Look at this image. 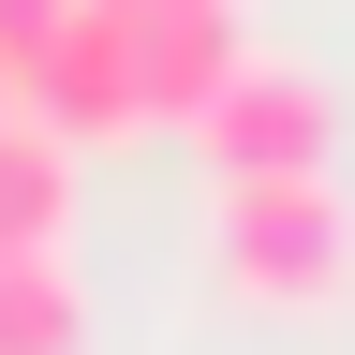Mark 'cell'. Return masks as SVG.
I'll return each instance as SVG.
<instances>
[{
    "label": "cell",
    "mask_w": 355,
    "mask_h": 355,
    "mask_svg": "<svg viewBox=\"0 0 355 355\" xmlns=\"http://www.w3.org/2000/svg\"><path fill=\"white\" fill-rule=\"evenodd\" d=\"M222 282L266 311H326L355 282V207L326 178H237L222 193Z\"/></svg>",
    "instance_id": "cell-1"
},
{
    "label": "cell",
    "mask_w": 355,
    "mask_h": 355,
    "mask_svg": "<svg viewBox=\"0 0 355 355\" xmlns=\"http://www.w3.org/2000/svg\"><path fill=\"white\" fill-rule=\"evenodd\" d=\"M326 133H340L326 74L282 60V44H252V60L222 74V104L193 119V148L222 163V193H237V178H326Z\"/></svg>",
    "instance_id": "cell-2"
},
{
    "label": "cell",
    "mask_w": 355,
    "mask_h": 355,
    "mask_svg": "<svg viewBox=\"0 0 355 355\" xmlns=\"http://www.w3.org/2000/svg\"><path fill=\"white\" fill-rule=\"evenodd\" d=\"M15 119H44L74 163L104 148V133H148V104H133V15H104V0H89V15L15 74Z\"/></svg>",
    "instance_id": "cell-3"
},
{
    "label": "cell",
    "mask_w": 355,
    "mask_h": 355,
    "mask_svg": "<svg viewBox=\"0 0 355 355\" xmlns=\"http://www.w3.org/2000/svg\"><path fill=\"white\" fill-rule=\"evenodd\" d=\"M237 60H252L237 15H148V30H133V104L193 133V119L222 104V74H237Z\"/></svg>",
    "instance_id": "cell-4"
},
{
    "label": "cell",
    "mask_w": 355,
    "mask_h": 355,
    "mask_svg": "<svg viewBox=\"0 0 355 355\" xmlns=\"http://www.w3.org/2000/svg\"><path fill=\"white\" fill-rule=\"evenodd\" d=\"M74 237V148L44 119H0V252H60Z\"/></svg>",
    "instance_id": "cell-5"
},
{
    "label": "cell",
    "mask_w": 355,
    "mask_h": 355,
    "mask_svg": "<svg viewBox=\"0 0 355 355\" xmlns=\"http://www.w3.org/2000/svg\"><path fill=\"white\" fill-rule=\"evenodd\" d=\"M0 355H89V282H74V252H0Z\"/></svg>",
    "instance_id": "cell-6"
},
{
    "label": "cell",
    "mask_w": 355,
    "mask_h": 355,
    "mask_svg": "<svg viewBox=\"0 0 355 355\" xmlns=\"http://www.w3.org/2000/svg\"><path fill=\"white\" fill-rule=\"evenodd\" d=\"M74 15H89V0H0V89H15V74H30L44 44L74 30Z\"/></svg>",
    "instance_id": "cell-7"
},
{
    "label": "cell",
    "mask_w": 355,
    "mask_h": 355,
    "mask_svg": "<svg viewBox=\"0 0 355 355\" xmlns=\"http://www.w3.org/2000/svg\"><path fill=\"white\" fill-rule=\"evenodd\" d=\"M104 15H133V30H148V15H237V0H104Z\"/></svg>",
    "instance_id": "cell-8"
},
{
    "label": "cell",
    "mask_w": 355,
    "mask_h": 355,
    "mask_svg": "<svg viewBox=\"0 0 355 355\" xmlns=\"http://www.w3.org/2000/svg\"><path fill=\"white\" fill-rule=\"evenodd\" d=\"M0 119H15V89H0Z\"/></svg>",
    "instance_id": "cell-9"
}]
</instances>
